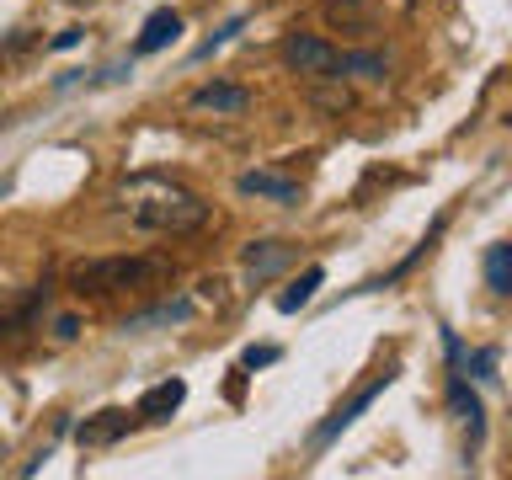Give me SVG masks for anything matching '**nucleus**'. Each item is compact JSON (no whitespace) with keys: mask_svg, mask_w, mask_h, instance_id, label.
<instances>
[{"mask_svg":"<svg viewBox=\"0 0 512 480\" xmlns=\"http://www.w3.org/2000/svg\"><path fill=\"white\" fill-rule=\"evenodd\" d=\"M22 326H27V310H22V315H6V320H0V347H6V342H16V336H22Z\"/></svg>","mask_w":512,"mask_h":480,"instance_id":"obj_16","label":"nucleus"},{"mask_svg":"<svg viewBox=\"0 0 512 480\" xmlns=\"http://www.w3.org/2000/svg\"><path fill=\"white\" fill-rule=\"evenodd\" d=\"M342 75H358V80H384V59L358 48V54H342Z\"/></svg>","mask_w":512,"mask_h":480,"instance_id":"obj_14","label":"nucleus"},{"mask_svg":"<svg viewBox=\"0 0 512 480\" xmlns=\"http://www.w3.org/2000/svg\"><path fill=\"white\" fill-rule=\"evenodd\" d=\"M384 384H390V374H379L374 384H368V390H358V395H352V400H347V406H336V411H331V422H326V427H320V432H315V448H326V443L336 438V432H342V427L352 422V416H358V411L368 406V400H374V395L384 390Z\"/></svg>","mask_w":512,"mask_h":480,"instance_id":"obj_9","label":"nucleus"},{"mask_svg":"<svg viewBox=\"0 0 512 480\" xmlns=\"http://www.w3.org/2000/svg\"><path fill=\"white\" fill-rule=\"evenodd\" d=\"M166 272L171 262H160V256H96V262L70 267V288L91 299H107V294H123V288H144V283L166 278Z\"/></svg>","mask_w":512,"mask_h":480,"instance_id":"obj_1","label":"nucleus"},{"mask_svg":"<svg viewBox=\"0 0 512 480\" xmlns=\"http://www.w3.org/2000/svg\"><path fill=\"white\" fill-rule=\"evenodd\" d=\"M75 331H80V320H75V315H59V336H64V342H70Z\"/></svg>","mask_w":512,"mask_h":480,"instance_id":"obj_19","label":"nucleus"},{"mask_svg":"<svg viewBox=\"0 0 512 480\" xmlns=\"http://www.w3.org/2000/svg\"><path fill=\"white\" fill-rule=\"evenodd\" d=\"M486 288L491 294H512V240H496V246L486 251Z\"/></svg>","mask_w":512,"mask_h":480,"instance_id":"obj_12","label":"nucleus"},{"mask_svg":"<svg viewBox=\"0 0 512 480\" xmlns=\"http://www.w3.org/2000/svg\"><path fill=\"white\" fill-rule=\"evenodd\" d=\"M176 32H182V16L176 11H155L150 22H144V32H139V54H155V48H166V43H176Z\"/></svg>","mask_w":512,"mask_h":480,"instance_id":"obj_11","label":"nucleus"},{"mask_svg":"<svg viewBox=\"0 0 512 480\" xmlns=\"http://www.w3.org/2000/svg\"><path fill=\"white\" fill-rule=\"evenodd\" d=\"M320 283H326V272H320V267H310V272H304V278H299V283H294V288H288V294L278 299V310H283V315L304 310V304L315 299V288H320Z\"/></svg>","mask_w":512,"mask_h":480,"instance_id":"obj_13","label":"nucleus"},{"mask_svg":"<svg viewBox=\"0 0 512 480\" xmlns=\"http://www.w3.org/2000/svg\"><path fill=\"white\" fill-rule=\"evenodd\" d=\"M182 400H187V384L182 379H160L155 390H144L134 416H144V422H171V416L182 411Z\"/></svg>","mask_w":512,"mask_h":480,"instance_id":"obj_7","label":"nucleus"},{"mask_svg":"<svg viewBox=\"0 0 512 480\" xmlns=\"http://www.w3.org/2000/svg\"><path fill=\"white\" fill-rule=\"evenodd\" d=\"M192 107H198V112H246V107H251V91L214 80V86H198V91H192Z\"/></svg>","mask_w":512,"mask_h":480,"instance_id":"obj_8","label":"nucleus"},{"mask_svg":"<svg viewBox=\"0 0 512 480\" xmlns=\"http://www.w3.org/2000/svg\"><path fill=\"white\" fill-rule=\"evenodd\" d=\"M198 288H203V299H224V278H203Z\"/></svg>","mask_w":512,"mask_h":480,"instance_id":"obj_18","label":"nucleus"},{"mask_svg":"<svg viewBox=\"0 0 512 480\" xmlns=\"http://www.w3.org/2000/svg\"><path fill=\"white\" fill-rule=\"evenodd\" d=\"M278 54H283L288 70L304 75V80H342V54H336L326 38H315V32H288Z\"/></svg>","mask_w":512,"mask_h":480,"instance_id":"obj_3","label":"nucleus"},{"mask_svg":"<svg viewBox=\"0 0 512 480\" xmlns=\"http://www.w3.org/2000/svg\"><path fill=\"white\" fill-rule=\"evenodd\" d=\"M310 107L331 112V118H342V112H352V96H347V91H326V80H315V91H310Z\"/></svg>","mask_w":512,"mask_h":480,"instance_id":"obj_15","label":"nucleus"},{"mask_svg":"<svg viewBox=\"0 0 512 480\" xmlns=\"http://www.w3.org/2000/svg\"><path fill=\"white\" fill-rule=\"evenodd\" d=\"M246 198H272V203H299V182H283V176H267V171H246L235 182Z\"/></svg>","mask_w":512,"mask_h":480,"instance_id":"obj_10","label":"nucleus"},{"mask_svg":"<svg viewBox=\"0 0 512 480\" xmlns=\"http://www.w3.org/2000/svg\"><path fill=\"white\" fill-rule=\"evenodd\" d=\"M134 224L139 230H155V235H192L208 224V203L192 198V192H166V198H150L134 208Z\"/></svg>","mask_w":512,"mask_h":480,"instance_id":"obj_2","label":"nucleus"},{"mask_svg":"<svg viewBox=\"0 0 512 480\" xmlns=\"http://www.w3.org/2000/svg\"><path fill=\"white\" fill-rule=\"evenodd\" d=\"M80 43V27H70V32H59V38H54V48H75Z\"/></svg>","mask_w":512,"mask_h":480,"instance_id":"obj_20","label":"nucleus"},{"mask_svg":"<svg viewBox=\"0 0 512 480\" xmlns=\"http://www.w3.org/2000/svg\"><path fill=\"white\" fill-rule=\"evenodd\" d=\"M272 358H278V347H251V352H246V358H240V363H246V368H267Z\"/></svg>","mask_w":512,"mask_h":480,"instance_id":"obj_17","label":"nucleus"},{"mask_svg":"<svg viewBox=\"0 0 512 480\" xmlns=\"http://www.w3.org/2000/svg\"><path fill=\"white\" fill-rule=\"evenodd\" d=\"M288 262H294V246H288V240H251V246L240 251V267H246V278H256V283L278 278Z\"/></svg>","mask_w":512,"mask_h":480,"instance_id":"obj_5","label":"nucleus"},{"mask_svg":"<svg viewBox=\"0 0 512 480\" xmlns=\"http://www.w3.org/2000/svg\"><path fill=\"white\" fill-rule=\"evenodd\" d=\"M128 422H134L128 411L107 406V411H96V416H86V422L75 427V443H80V448H112V443L128 432Z\"/></svg>","mask_w":512,"mask_h":480,"instance_id":"obj_6","label":"nucleus"},{"mask_svg":"<svg viewBox=\"0 0 512 480\" xmlns=\"http://www.w3.org/2000/svg\"><path fill=\"white\" fill-rule=\"evenodd\" d=\"M320 16H326L331 32H347V38H374L379 16L368 0H320Z\"/></svg>","mask_w":512,"mask_h":480,"instance_id":"obj_4","label":"nucleus"}]
</instances>
